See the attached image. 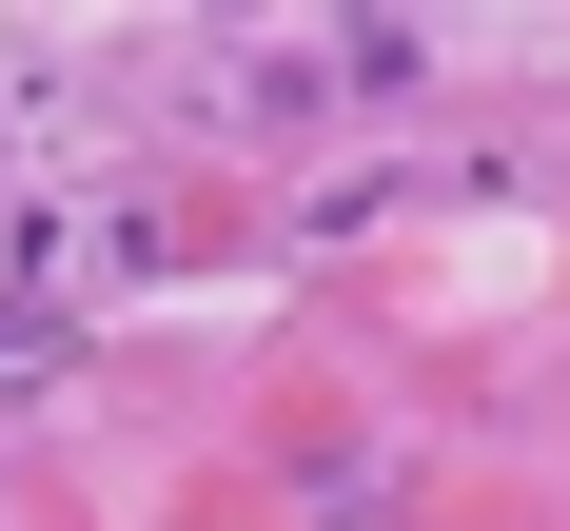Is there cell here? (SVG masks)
<instances>
[{"mask_svg":"<svg viewBox=\"0 0 570 531\" xmlns=\"http://www.w3.org/2000/svg\"><path fill=\"white\" fill-rule=\"evenodd\" d=\"M177 256V217L158 197H0V335H79V315H99V295H138Z\"/></svg>","mask_w":570,"mask_h":531,"instance_id":"obj_1","label":"cell"}]
</instances>
